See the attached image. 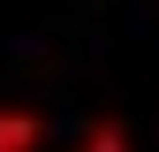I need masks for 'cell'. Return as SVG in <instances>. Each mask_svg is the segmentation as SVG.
<instances>
[{"label": "cell", "instance_id": "6da1fadb", "mask_svg": "<svg viewBox=\"0 0 159 152\" xmlns=\"http://www.w3.org/2000/svg\"><path fill=\"white\" fill-rule=\"evenodd\" d=\"M0 152H38V122L23 107H0Z\"/></svg>", "mask_w": 159, "mask_h": 152}, {"label": "cell", "instance_id": "7a4b0ae2", "mask_svg": "<svg viewBox=\"0 0 159 152\" xmlns=\"http://www.w3.org/2000/svg\"><path fill=\"white\" fill-rule=\"evenodd\" d=\"M84 152H121V129H114V122H98L91 137H84Z\"/></svg>", "mask_w": 159, "mask_h": 152}]
</instances>
